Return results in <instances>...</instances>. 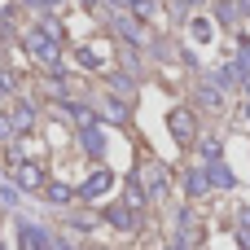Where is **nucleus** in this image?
<instances>
[{"instance_id":"c756f323","label":"nucleus","mask_w":250,"mask_h":250,"mask_svg":"<svg viewBox=\"0 0 250 250\" xmlns=\"http://www.w3.org/2000/svg\"><path fill=\"white\" fill-rule=\"evenodd\" d=\"M180 4H185V9H193V4H202V0H180Z\"/></svg>"},{"instance_id":"b1692460","label":"nucleus","mask_w":250,"mask_h":250,"mask_svg":"<svg viewBox=\"0 0 250 250\" xmlns=\"http://www.w3.org/2000/svg\"><path fill=\"white\" fill-rule=\"evenodd\" d=\"M9 97H13V75L0 70V101H9Z\"/></svg>"},{"instance_id":"a878e982","label":"nucleus","mask_w":250,"mask_h":250,"mask_svg":"<svg viewBox=\"0 0 250 250\" xmlns=\"http://www.w3.org/2000/svg\"><path fill=\"white\" fill-rule=\"evenodd\" d=\"M237 229H250V207H242V211H237Z\"/></svg>"},{"instance_id":"1a4fd4ad","label":"nucleus","mask_w":250,"mask_h":250,"mask_svg":"<svg viewBox=\"0 0 250 250\" xmlns=\"http://www.w3.org/2000/svg\"><path fill=\"white\" fill-rule=\"evenodd\" d=\"M79 149H83L88 158H101V154H105V132H101V123L79 127Z\"/></svg>"},{"instance_id":"4be33fe9","label":"nucleus","mask_w":250,"mask_h":250,"mask_svg":"<svg viewBox=\"0 0 250 250\" xmlns=\"http://www.w3.org/2000/svg\"><path fill=\"white\" fill-rule=\"evenodd\" d=\"M198 101H202L207 110H220V105H224V92H220V88H207V83H202V88H198Z\"/></svg>"},{"instance_id":"0eeeda50","label":"nucleus","mask_w":250,"mask_h":250,"mask_svg":"<svg viewBox=\"0 0 250 250\" xmlns=\"http://www.w3.org/2000/svg\"><path fill=\"white\" fill-rule=\"evenodd\" d=\"M141 185H145L149 202H163V198H167V171H163V163H149V167L141 171Z\"/></svg>"},{"instance_id":"20e7f679","label":"nucleus","mask_w":250,"mask_h":250,"mask_svg":"<svg viewBox=\"0 0 250 250\" xmlns=\"http://www.w3.org/2000/svg\"><path fill=\"white\" fill-rule=\"evenodd\" d=\"M92 105H97V114H101L105 123H127V119H132V105H127V97H119V92H105V97H97Z\"/></svg>"},{"instance_id":"dca6fc26","label":"nucleus","mask_w":250,"mask_h":250,"mask_svg":"<svg viewBox=\"0 0 250 250\" xmlns=\"http://www.w3.org/2000/svg\"><path fill=\"white\" fill-rule=\"evenodd\" d=\"M193 149H198V158H202V163H220V154H224L220 136H211V132H207V136H198V141H193Z\"/></svg>"},{"instance_id":"a211bd4d","label":"nucleus","mask_w":250,"mask_h":250,"mask_svg":"<svg viewBox=\"0 0 250 250\" xmlns=\"http://www.w3.org/2000/svg\"><path fill=\"white\" fill-rule=\"evenodd\" d=\"M189 35H193L198 44H211V40H215V22H211V18H193V22H189Z\"/></svg>"},{"instance_id":"2f4dec72","label":"nucleus","mask_w":250,"mask_h":250,"mask_svg":"<svg viewBox=\"0 0 250 250\" xmlns=\"http://www.w3.org/2000/svg\"><path fill=\"white\" fill-rule=\"evenodd\" d=\"M83 4H97V0H83Z\"/></svg>"},{"instance_id":"412c9836","label":"nucleus","mask_w":250,"mask_h":250,"mask_svg":"<svg viewBox=\"0 0 250 250\" xmlns=\"http://www.w3.org/2000/svg\"><path fill=\"white\" fill-rule=\"evenodd\" d=\"M75 62H79L83 70H105V66H101V53H97V48H75Z\"/></svg>"},{"instance_id":"cd10ccee","label":"nucleus","mask_w":250,"mask_h":250,"mask_svg":"<svg viewBox=\"0 0 250 250\" xmlns=\"http://www.w3.org/2000/svg\"><path fill=\"white\" fill-rule=\"evenodd\" d=\"M163 250H189V246H185V242H176V237H171V246H163Z\"/></svg>"},{"instance_id":"f8f14e48","label":"nucleus","mask_w":250,"mask_h":250,"mask_svg":"<svg viewBox=\"0 0 250 250\" xmlns=\"http://www.w3.org/2000/svg\"><path fill=\"white\" fill-rule=\"evenodd\" d=\"M185 193H189V198H207V193H211L207 167H189V171H185Z\"/></svg>"},{"instance_id":"aec40b11","label":"nucleus","mask_w":250,"mask_h":250,"mask_svg":"<svg viewBox=\"0 0 250 250\" xmlns=\"http://www.w3.org/2000/svg\"><path fill=\"white\" fill-rule=\"evenodd\" d=\"M215 18H220V22H229V26H233V22H237V18H242V4H237V0H220V4H215Z\"/></svg>"},{"instance_id":"7c9ffc66","label":"nucleus","mask_w":250,"mask_h":250,"mask_svg":"<svg viewBox=\"0 0 250 250\" xmlns=\"http://www.w3.org/2000/svg\"><path fill=\"white\" fill-rule=\"evenodd\" d=\"M246 119H250V101H246Z\"/></svg>"},{"instance_id":"9d476101","label":"nucleus","mask_w":250,"mask_h":250,"mask_svg":"<svg viewBox=\"0 0 250 250\" xmlns=\"http://www.w3.org/2000/svg\"><path fill=\"white\" fill-rule=\"evenodd\" d=\"M62 110L75 119V127H92V123H101L97 105H88V101H62Z\"/></svg>"},{"instance_id":"f3484780","label":"nucleus","mask_w":250,"mask_h":250,"mask_svg":"<svg viewBox=\"0 0 250 250\" xmlns=\"http://www.w3.org/2000/svg\"><path fill=\"white\" fill-rule=\"evenodd\" d=\"M207 176H211V189H233V185H237V176L229 171L224 158H220V163H207Z\"/></svg>"},{"instance_id":"9b49d317","label":"nucleus","mask_w":250,"mask_h":250,"mask_svg":"<svg viewBox=\"0 0 250 250\" xmlns=\"http://www.w3.org/2000/svg\"><path fill=\"white\" fill-rule=\"evenodd\" d=\"M9 123H13L18 136H26V132L35 127V105H31V101H18V105L9 110Z\"/></svg>"},{"instance_id":"5701e85b","label":"nucleus","mask_w":250,"mask_h":250,"mask_svg":"<svg viewBox=\"0 0 250 250\" xmlns=\"http://www.w3.org/2000/svg\"><path fill=\"white\" fill-rule=\"evenodd\" d=\"M110 83H114L119 92H132V88H136V79H132V75H119V70L110 75Z\"/></svg>"},{"instance_id":"ddd939ff","label":"nucleus","mask_w":250,"mask_h":250,"mask_svg":"<svg viewBox=\"0 0 250 250\" xmlns=\"http://www.w3.org/2000/svg\"><path fill=\"white\" fill-rule=\"evenodd\" d=\"M110 22H114V31H119L127 44H141V40H145V35H141V22H132V13H127V9H123V13H114Z\"/></svg>"},{"instance_id":"2eb2a0df","label":"nucleus","mask_w":250,"mask_h":250,"mask_svg":"<svg viewBox=\"0 0 250 250\" xmlns=\"http://www.w3.org/2000/svg\"><path fill=\"white\" fill-rule=\"evenodd\" d=\"M233 70H237V83L246 88L250 83V35H237V62H233Z\"/></svg>"},{"instance_id":"473e14b6","label":"nucleus","mask_w":250,"mask_h":250,"mask_svg":"<svg viewBox=\"0 0 250 250\" xmlns=\"http://www.w3.org/2000/svg\"><path fill=\"white\" fill-rule=\"evenodd\" d=\"M0 250H4V246H0Z\"/></svg>"},{"instance_id":"393cba45","label":"nucleus","mask_w":250,"mask_h":250,"mask_svg":"<svg viewBox=\"0 0 250 250\" xmlns=\"http://www.w3.org/2000/svg\"><path fill=\"white\" fill-rule=\"evenodd\" d=\"M22 4H31V9H53V4H62V0H22Z\"/></svg>"},{"instance_id":"f257e3e1","label":"nucleus","mask_w":250,"mask_h":250,"mask_svg":"<svg viewBox=\"0 0 250 250\" xmlns=\"http://www.w3.org/2000/svg\"><path fill=\"white\" fill-rule=\"evenodd\" d=\"M22 48H26L44 70H53V75L66 70V66H62V26H57V22H40V26H31V31L22 35Z\"/></svg>"},{"instance_id":"423d86ee","label":"nucleus","mask_w":250,"mask_h":250,"mask_svg":"<svg viewBox=\"0 0 250 250\" xmlns=\"http://www.w3.org/2000/svg\"><path fill=\"white\" fill-rule=\"evenodd\" d=\"M105 220H110L119 233H136V229H141V211L127 207V202H110V207H105Z\"/></svg>"},{"instance_id":"bb28decb","label":"nucleus","mask_w":250,"mask_h":250,"mask_svg":"<svg viewBox=\"0 0 250 250\" xmlns=\"http://www.w3.org/2000/svg\"><path fill=\"white\" fill-rule=\"evenodd\" d=\"M53 250H75V246H70V237H53Z\"/></svg>"},{"instance_id":"f03ea898","label":"nucleus","mask_w":250,"mask_h":250,"mask_svg":"<svg viewBox=\"0 0 250 250\" xmlns=\"http://www.w3.org/2000/svg\"><path fill=\"white\" fill-rule=\"evenodd\" d=\"M167 132L180 141V145H193L202 132H198V114L189 110V105H176V110H167Z\"/></svg>"},{"instance_id":"6e6552de","label":"nucleus","mask_w":250,"mask_h":250,"mask_svg":"<svg viewBox=\"0 0 250 250\" xmlns=\"http://www.w3.org/2000/svg\"><path fill=\"white\" fill-rule=\"evenodd\" d=\"M9 176H13V185H18V189H44V185H48V180H44V171H40L35 163H26V158H22V163H13V171H9Z\"/></svg>"},{"instance_id":"39448f33","label":"nucleus","mask_w":250,"mask_h":250,"mask_svg":"<svg viewBox=\"0 0 250 250\" xmlns=\"http://www.w3.org/2000/svg\"><path fill=\"white\" fill-rule=\"evenodd\" d=\"M18 246L22 250H53V233L31 224V220H18Z\"/></svg>"},{"instance_id":"4468645a","label":"nucleus","mask_w":250,"mask_h":250,"mask_svg":"<svg viewBox=\"0 0 250 250\" xmlns=\"http://www.w3.org/2000/svg\"><path fill=\"white\" fill-rule=\"evenodd\" d=\"M40 193H44V202H48V207H70V198H75V189H70V185H62V180H48Z\"/></svg>"},{"instance_id":"7ed1b4c3","label":"nucleus","mask_w":250,"mask_h":250,"mask_svg":"<svg viewBox=\"0 0 250 250\" xmlns=\"http://www.w3.org/2000/svg\"><path fill=\"white\" fill-rule=\"evenodd\" d=\"M114 185H119V176H114L110 167H92V171H88V180H83V185H79L75 193H79L83 202H97V198H105V193H110Z\"/></svg>"},{"instance_id":"c85d7f7f","label":"nucleus","mask_w":250,"mask_h":250,"mask_svg":"<svg viewBox=\"0 0 250 250\" xmlns=\"http://www.w3.org/2000/svg\"><path fill=\"white\" fill-rule=\"evenodd\" d=\"M237 4H242V13H246V18H250V0H237Z\"/></svg>"},{"instance_id":"6ab92c4d","label":"nucleus","mask_w":250,"mask_h":250,"mask_svg":"<svg viewBox=\"0 0 250 250\" xmlns=\"http://www.w3.org/2000/svg\"><path fill=\"white\" fill-rule=\"evenodd\" d=\"M158 9H163L158 0H127V13H132L136 22H141V18H158Z\"/></svg>"}]
</instances>
